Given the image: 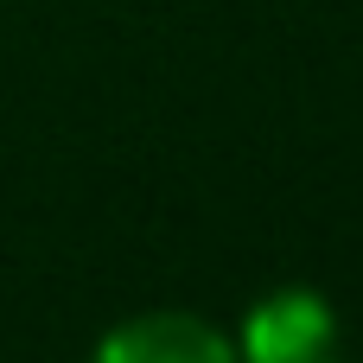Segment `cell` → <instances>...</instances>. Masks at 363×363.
<instances>
[{
	"label": "cell",
	"mask_w": 363,
	"mask_h": 363,
	"mask_svg": "<svg viewBox=\"0 0 363 363\" xmlns=\"http://www.w3.org/2000/svg\"><path fill=\"white\" fill-rule=\"evenodd\" d=\"M96 363H236V357L198 319H140V325L115 332L96 351Z\"/></svg>",
	"instance_id": "7a4b0ae2"
},
{
	"label": "cell",
	"mask_w": 363,
	"mask_h": 363,
	"mask_svg": "<svg viewBox=\"0 0 363 363\" xmlns=\"http://www.w3.org/2000/svg\"><path fill=\"white\" fill-rule=\"evenodd\" d=\"M242 357L249 363H338V332L325 300L313 294H274L249 313L242 332Z\"/></svg>",
	"instance_id": "6da1fadb"
}]
</instances>
